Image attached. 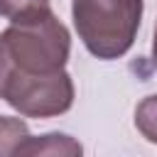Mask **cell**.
Instances as JSON below:
<instances>
[{
  "mask_svg": "<svg viewBox=\"0 0 157 157\" xmlns=\"http://www.w3.org/2000/svg\"><path fill=\"white\" fill-rule=\"evenodd\" d=\"M69 52V29L52 7L10 20L0 32V101L25 118L66 113L74 105Z\"/></svg>",
  "mask_w": 157,
  "mask_h": 157,
  "instance_id": "obj_1",
  "label": "cell"
},
{
  "mask_svg": "<svg viewBox=\"0 0 157 157\" xmlns=\"http://www.w3.org/2000/svg\"><path fill=\"white\" fill-rule=\"evenodd\" d=\"M145 2L142 0H71V17L83 47L103 61L130 52Z\"/></svg>",
  "mask_w": 157,
  "mask_h": 157,
  "instance_id": "obj_2",
  "label": "cell"
},
{
  "mask_svg": "<svg viewBox=\"0 0 157 157\" xmlns=\"http://www.w3.org/2000/svg\"><path fill=\"white\" fill-rule=\"evenodd\" d=\"M83 147L78 140H74L71 135H64V132H47V135H29L25 140V145L20 147L17 157H42V155H61V157H74V155H81Z\"/></svg>",
  "mask_w": 157,
  "mask_h": 157,
  "instance_id": "obj_3",
  "label": "cell"
},
{
  "mask_svg": "<svg viewBox=\"0 0 157 157\" xmlns=\"http://www.w3.org/2000/svg\"><path fill=\"white\" fill-rule=\"evenodd\" d=\"M27 137H29V128L22 118L0 115V157H17Z\"/></svg>",
  "mask_w": 157,
  "mask_h": 157,
  "instance_id": "obj_4",
  "label": "cell"
},
{
  "mask_svg": "<svg viewBox=\"0 0 157 157\" xmlns=\"http://www.w3.org/2000/svg\"><path fill=\"white\" fill-rule=\"evenodd\" d=\"M135 128L140 130V135L157 145V93L152 96H145L137 108H135Z\"/></svg>",
  "mask_w": 157,
  "mask_h": 157,
  "instance_id": "obj_5",
  "label": "cell"
},
{
  "mask_svg": "<svg viewBox=\"0 0 157 157\" xmlns=\"http://www.w3.org/2000/svg\"><path fill=\"white\" fill-rule=\"evenodd\" d=\"M44 7H49V0H0V15L7 20H17Z\"/></svg>",
  "mask_w": 157,
  "mask_h": 157,
  "instance_id": "obj_6",
  "label": "cell"
},
{
  "mask_svg": "<svg viewBox=\"0 0 157 157\" xmlns=\"http://www.w3.org/2000/svg\"><path fill=\"white\" fill-rule=\"evenodd\" d=\"M152 59L157 64V22H155V34H152Z\"/></svg>",
  "mask_w": 157,
  "mask_h": 157,
  "instance_id": "obj_7",
  "label": "cell"
}]
</instances>
